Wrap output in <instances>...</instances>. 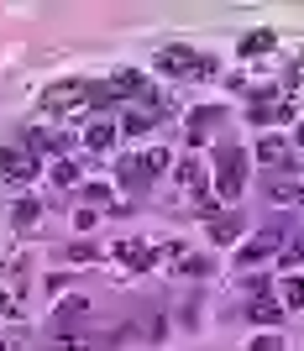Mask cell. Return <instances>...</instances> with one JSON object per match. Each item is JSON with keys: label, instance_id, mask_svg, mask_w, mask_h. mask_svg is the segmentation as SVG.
<instances>
[{"label": "cell", "instance_id": "obj_7", "mask_svg": "<svg viewBox=\"0 0 304 351\" xmlns=\"http://www.w3.org/2000/svg\"><path fill=\"white\" fill-rule=\"evenodd\" d=\"M278 247V231H268V236H262V241H252V247H242V257H236V263H262V257H268V252H273Z\"/></svg>", "mask_w": 304, "mask_h": 351}, {"label": "cell", "instance_id": "obj_11", "mask_svg": "<svg viewBox=\"0 0 304 351\" xmlns=\"http://www.w3.org/2000/svg\"><path fill=\"white\" fill-rule=\"evenodd\" d=\"M283 304H304V278H283Z\"/></svg>", "mask_w": 304, "mask_h": 351}, {"label": "cell", "instance_id": "obj_5", "mask_svg": "<svg viewBox=\"0 0 304 351\" xmlns=\"http://www.w3.org/2000/svg\"><path fill=\"white\" fill-rule=\"evenodd\" d=\"M37 173V158L32 152H21V147H0V178H11V184H21V178Z\"/></svg>", "mask_w": 304, "mask_h": 351}, {"label": "cell", "instance_id": "obj_9", "mask_svg": "<svg viewBox=\"0 0 304 351\" xmlns=\"http://www.w3.org/2000/svg\"><path fill=\"white\" fill-rule=\"evenodd\" d=\"M257 158H262V162H283V136H262Z\"/></svg>", "mask_w": 304, "mask_h": 351}, {"label": "cell", "instance_id": "obj_12", "mask_svg": "<svg viewBox=\"0 0 304 351\" xmlns=\"http://www.w3.org/2000/svg\"><path fill=\"white\" fill-rule=\"evenodd\" d=\"M32 220H37V205H32V199H21V205H16V226H21V231H27Z\"/></svg>", "mask_w": 304, "mask_h": 351}, {"label": "cell", "instance_id": "obj_6", "mask_svg": "<svg viewBox=\"0 0 304 351\" xmlns=\"http://www.w3.org/2000/svg\"><path fill=\"white\" fill-rule=\"evenodd\" d=\"M110 142H116V126H110V121H100V126H89V132H84V147H89V152H105Z\"/></svg>", "mask_w": 304, "mask_h": 351}, {"label": "cell", "instance_id": "obj_4", "mask_svg": "<svg viewBox=\"0 0 304 351\" xmlns=\"http://www.w3.org/2000/svg\"><path fill=\"white\" fill-rule=\"evenodd\" d=\"M215 168H220V194L236 199V194H242V147H220Z\"/></svg>", "mask_w": 304, "mask_h": 351}, {"label": "cell", "instance_id": "obj_14", "mask_svg": "<svg viewBox=\"0 0 304 351\" xmlns=\"http://www.w3.org/2000/svg\"><path fill=\"white\" fill-rule=\"evenodd\" d=\"M53 178H58V184H73V178H79V168H73V162H58V168H53Z\"/></svg>", "mask_w": 304, "mask_h": 351}, {"label": "cell", "instance_id": "obj_1", "mask_svg": "<svg viewBox=\"0 0 304 351\" xmlns=\"http://www.w3.org/2000/svg\"><path fill=\"white\" fill-rule=\"evenodd\" d=\"M84 105H110L105 84H89V79H63V84L43 89V110H47V116H73V110H84Z\"/></svg>", "mask_w": 304, "mask_h": 351}, {"label": "cell", "instance_id": "obj_13", "mask_svg": "<svg viewBox=\"0 0 304 351\" xmlns=\"http://www.w3.org/2000/svg\"><path fill=\"white\" fill-rule=\"evenodd\" d=\"M268 189H273V199H294V194H299V184H294V178H289V184H278V178H273Z\"/></svg>", "mask_w": 304, "mask_h": 351}, {"label": "cell", "instance_id": "obj_3", "mask_svg": "<svg viewBox=\"0 0 304 351\" xmlns=\"http://www.w3.org/2000/svg\"><path fill=\"white\" fill-rule=\"evenodd\" d=\"M158 168H168V152H147V158H121V184H126V189H137V184H147V178L158 173Z\"/></svg>", "mask_w": 304, "mask_h": 351}, {"label": "cell", "instance_id": "obj_15", "mask_svg": "<svg viewBox=\"0 0 304 351\" xmlns=\"http://www.w3.org/2000/svg\"><path fill=\"white\" fill-rule=\"evenodd\" d=\"M252 351H283V341H278V336H262V341H257Z\"/></svg>", "mask_w": 304, "mask_h": 351}, {"label": "cell", "instance_id": "obj_16", "mask_svg": "<svg viewBox=\"0 0 304 351\" xmlns=\"http://www.w3.org/2000/svg\"><path fill=\"white\" fill-rule=\"evenodd\" d=\"M299 147H304V126H299Z\"/></svg>", "mask_w": 304, "mask_h": 351}, {"label": "cell", "instance_id": "obj_10", "mask_svg": "<svg viewBox=\"0 0 304 351\" xmlns=\"http://www.w3.org/2000/svg\"><path fill=\"white\" fill-rule=\"evenodd\" d=\"M210 126H215V110H200V116L189 121V142H200V136L210 132Z\"/></svg>", "mask_w": 304, "mask_h": 351}, {"label": "cell", "instance_id": "obj_8", "mask_svg": "<svg viewBox=\"0 0 304 351\" xmlns=\"http://www.w3.org/2000/svg\"><path fill=\"white\" fill-rule=\"evenodd\" d=\"M273 47V32H252V37H242V58L246 53H268Z\"/></svg>", "mask_w": 304, "mask_h": 351}, {"label": "cell", "instance_id": "obj_2", "mask_svg": "<svg viewBox=\"0 0 304 351\" xmlns=\"http://www.w3.org/2000/svg\"><path fill=\"white\" fill-rule=\"evenodd\" d=\"M158 69L189 79V73H210V69H215V58H200V53H189V47H163V53H158Z\"/></svg>", "mask_w": 304, "mask_h": 351}]
</instances>
